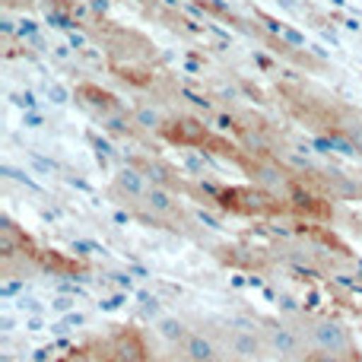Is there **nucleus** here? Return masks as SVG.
<instances>
[{
	"label": "nucleus",
	"mask_w": 362,
	"mask_h": 362,
	"mask_svg": "<svg viewBox=\"0 0 362 362\" xmlns=\"http://www.w3.org/2000/svg\"><path fill=\"white\" fill-rule=\"evenodd\" d=\"M264 344H267V359L274 362H305V356L312 353L305 340L302 327H293L289 321H264L261 327Z\"/></svg>",
	"instance_id": "1"
},
{
	"label": "nucleus",
	"mask_w": 362,
	"mask_h": 362,
	"mask_svg": "<svg viewBox=\"0 0 362 362\" xmlns=\"http://www.w3.org/2000/svg\"><path fill=\"white\" fill-rule=\"evenodd\" d=\"M302 331H305V340L312 350L346 353V356H353V350H356V340H353L350 327L337 318H308Z\"/></svg>",
	"instance_id": "2"
},
{
	"label": "nucleus",
	"mask_w": 362,
	"mask_h": 362,
	"mask_svg": "<svg viewBox=\"0 0 362 362\" xmlns=\"http://www.w3.org/2000/svg\"><path fill=\"white\" fill-rule=\"evenodd\" d=\"M223 350L235 362H261L267 356L261 327H242V325H229L223 331Z\"/></svg>",
	"instance_id": "3"
},
{
	"label": "nucleus",
	"mask_w": 362,
	"mask_h": 362,
	"mask_svg": "<svg viewBox=\"0 0 362 362\" xmlns=\"http://www.w3.org/2000/svg\"><path fill=\"white\" fill-rule=\"evenodd\" d=\"M178 350H181V356H185L187 362H223L226 359L223 344H216V340H213L210 334H204V331H191Z\"/></svg>",
	"instance_id": "4"
},
{
	"label": "nucleus",
	"mask_w": 362,
	"mask_h": 362,
	"mask_svg": "<svg viewBox=\"0 0 362 362\" xmlns=\"http://www.w3.org/2000/svg\"><path fill=\"white\" fill-rule=\"evenodd\" d=\"M140 206H144L146 216H153V219H172L178 213V197L169 191V187L150 185V191H146V197Z\"/></svg>",
	"instance_id": "5"
},
{
	"label": "nucleus",
	"mask_w": 362,
	"mask_h": 362,
	"mask_svg": "<svg viewBox=\"0 0 362 362\" xmlns=\"http://www.w3.org/2000/svg\"><path fill=\"white\" fill-rule=\"evenodd\" d=\"M115 191H118L127 204L140 206L146 197V191H150V181H146V175H140L137 169H121L118 175H115Z\"/></svg>",
	"instance_id": "6"
},
{
	"label": "nucleus",
	"mask_w": 362,
	"mask_h": 362,
	"mask_svg": "<svg viewBox=\"0 0 362 362\" xmlns=\"http://www.w3.org/2000/svg\"><path fill=\"white\" fill-rule=\"evenodd\" d=\"M255 178H257V185L264 187V191L270 194V197H280V200H286L289 194H293V187H289V178L283 175L276 165H261V169L255 172Z\"/></svg>",
	"instance_id": "7"
},
{
	"label": "nucleus",
	"mask_w": 362,
	"mask_h": 362,
	"mask_svg": "<svg viewBox=\"0 0 362 362\" xmlns=\"http://www.w3.org/2000/svg\"><path fill=\"white\" fill-rule=\"evenodd\" d=\"M156 331H159V337L169 340L172 346H181V344H185V337L191 334V327H187L181 318H163V321H159Z\"/></svg>",
	"instance_id": "8"
},
{
	"label": "nucleus",
	"mask_w": 362,
	"mask_h": 362,
	"mask_svg": "<svg viewBox=\"0 0 362 362\" xmlns=\"http://www.w3.org/2000/svg\"><path fill=\"white\" fill-rule=\"evenodd\" d=\"M25 238L19 235V229L13 223H4L0 226V251H4V257H16L19 255V245H23Z\"/></svg>",
	"instance_id": "9"
},
{
	"label": "nucleus",
	"mask_w": 362,
	"mask_h": 362,
	"mask_svg": "<svg viewBox=\"0 0 362 362\" xmlns=\"http://www.w3.org/2000/svg\"><path fill=\"white\" fill-rule=\"evenodd\" d=\"M305 362H353V356L346 353H325V350H312L305 356Z\"/></svg>",
	"instance_id": "10"
},
{
	"label": "nucleus",
	"mask_w": 362,
	"mask_h": 362,
	"mask_svg": "<svg viewBox=\"0 0 362 362\" xmlns=\"http://www.w3.org/2000/svg\"><path fill=\"white\" fill-rule=\"evenodd\" d=\"M137 124L146 127V131H156V127H159V112H153V108H140V112H137Z\"/></svg>",
	"instance_id": "11"
},
{
	"label": "nucleus",
	"mask_w": 362,
	"mask_h": 362,
	"mask_svg": "<svg viewBox=\"0 0 362 362\" xmlns=\"http://www.w3.org/2000/svg\"><path fill=\"white\" fill-rule=\"evenodd\" d=\"M276 32H280V35L286 38L289 45H293V48H302V35H299V32H293V29H283V25H276Z\"/></svg>",
	"instance_id": "12"
},
{
	"label": "nucleus",
	"mask_w": 362,
	"mask_h": 362,
	"mask_svg": "<svg viewBox=\"0 0 362 362\" xmlns=\"http://www.w3.org/2000/svg\"><path fill=\"white\" fill-rule=\"evenodd\" d=\"M346 134H350V144H353V146H356V150L362 153V124H353Z\"/></svg>",
	"instance_id": "13"
},
{
	"label": "nucleus",
	"mask_w": 362,
	"mask_h": 362,
	"mask_svg": "<svg viewBox=\"0 0 362 362\" xmlns=\"http://www.w3.org/2000/svg\"><path fill=\"white\" fill-rule=\"evenodd\" d=\"M67 362H95V356H93V353H86V350H80V353H74Z\"/></svg>",
	"instance_id": "14"
},
{
	"label": "nucleus",
	"mask_w": 362,
	"mask_h": 362,
	"mask_svg": "<svg viewBox=\"0 0 362 362\" xmlns=\"http://www.w3.org/2000/svg\"><path fill=\"white\" fill-rule=\"evenodd\" d=\"M51 95H54V102H67V93H64L61 86H54V89H51Z\"/></svg>",
	"instance_id": "15"
},
{
	"label": "nucleus",
	"mask_w": 362,
	"mask_h": 362,
	"mask_svg": "<svg viewBox=\"0 0 362 362\" xmlns=\"http://www.w3.org/2000/svg\"><path fill=\"white\" fill-rule=\"evenodd\" d=\"M112 362H144V356H115Z\"/></svg>",
	"instance_id": "16"
}]
</instances>
